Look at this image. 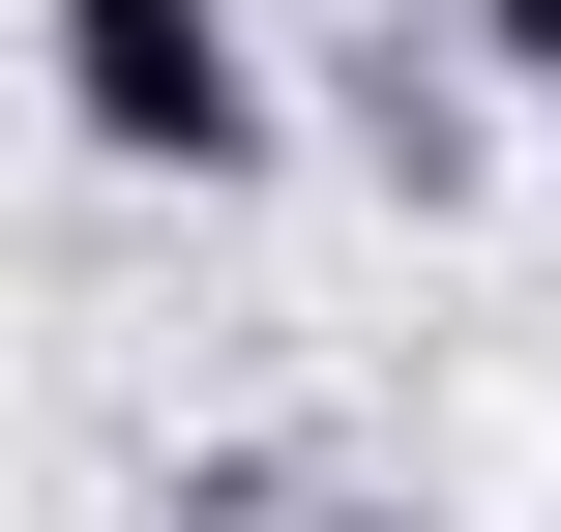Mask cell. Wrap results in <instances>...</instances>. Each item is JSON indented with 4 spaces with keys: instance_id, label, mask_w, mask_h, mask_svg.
<instances>
[{
    "instance_id": "6da1fadb",
    "label": "cell",
    "mask_w": 561,
    "mask_h": 532,
    "mask_svg": "<svg viewBox=\"0 0 561 532\" xmlns=\"http://www.w3.org/2000/svg\"><path fill=\"white\" fill-rule=\"evenodd\" d=\"M30 89H59L89 178H266L296 148V89H266L237 0H30Z\"/></svg>"
},
{
    "instance_id": "7a4b0ae2",
    "label": "cell",
    "mask_w": 561,
    "mask_h": 532,
    "mask_svg": "<svg viewBox=\"0 0 561 532\" xmlns=\"http://www.w3.org/2000/svg\"><path fill=\"white\" fill-rule=\"evenodd\" d=\"M473 59H503V89H561V0H473Z\"/></svg>"
}]
</instances>
